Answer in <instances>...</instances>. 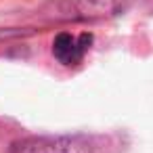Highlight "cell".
<instances>
[{
    "mask_svg": "<svg viewBox=\"0 0 153 153\" xmlns=\"http://www.w3.org/2000/svg\"><path fill=\"white\" fill-rule=\"evenodd\" d=\"M11 153H90L88 145L67 136H32L13 145Z\"/></svg>",
    "mask_w": 153,
    "mask_h": 153,
    "instance_id": "6da1fadb",
    "label": "cell"
},
{
    "mask_svg": "<svg viewBox=\"0 0 153 153\" xmlns=\"http://www.w3.org/2000/svg\"><path fill=\"white\" fill-rule=\"evenodd\" d=\"M90 42H92L90 34L71 36L67 32H61L53 42V55L61 65H78L84 59Z\"/></svg>",
    "mask_w": 153,
    "mask_h": 153,
    "instance_id": "7a4b0ae2",
    "label": "cell"
},
{
    "mask_svg": "<svg viewBox=\"0 0 153 153\" xmlns=\"http://www.w3.org/2000/svg\"><path fill=\"white\" fill-rule=\"evenodd\" d=\"M71 11L67 17L76 19H94V17H107L120 11V0H71Z\"/></svg>",
    "mask_w": 153,
    "mask_h": 153,
    "instance_id": "3957f363",
    "label": "cell"
},
{
    "mask_svg": "<svg viewBox=\"0 0 153 153\" xmlns=\"http://www.w3.org/2000/svg\"><path fill=\"white\" fill-rule=\"evenodd\" d=\"M147 4H149V9L153 11V0H147Z\"/></svg>",
    "mask_w": 153,
    "mask_h": 153,
    "instance_id": "277c9868",
    "label": "cell"
}]
</instances>
